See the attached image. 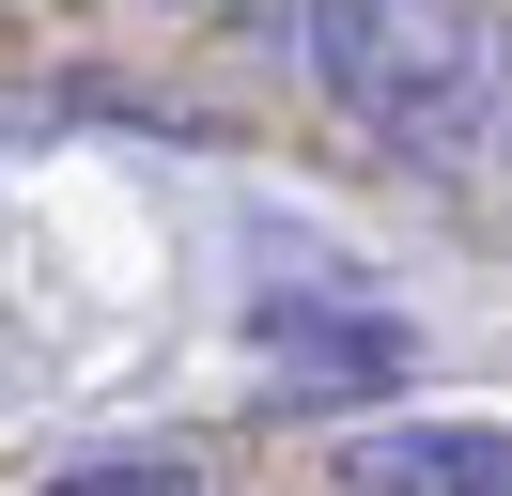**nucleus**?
<instances>
[{
  "label": "nucleus",
  "instance_id": "7ed1b4c3",
  "mask_svg": "<svg viewBox=\"0 0 512 496\" xmlns=\"http://www.w3.org/2000/svg\"><path fill=\"white\" fill-rule=\"evenodd\" d=\"M388 372H404V326H388V310H264V388L280 403H357V388H388Z\"/></svg>",
  "mask_w": 512,
  "mask_h": 496
},
{
  "label": "nucleus",
  "instance_id": "20e7f679",
  "mask_svg": "<svg viewBox=\"0 0 512 496\" xmlns=\"http://www.w3.org/2000/svg\"><path fill=\"white\" fill-rule=\"evenodd\" d=\"M32 496H202V465L187 450H78L63 481H32Z\"/></svg>",
  "mask_w": 512,
  "mask_h": 496
},
{
  "label": "nucleus",
  "instance_id": "f03ea898",
  "mask_svg": "<svg viewBox=\"0 0 512 496\" xmlns=\"http://www.w3.org/2000/svg\"><path fill=\"white\" fill-rule=\"evenodd\" d=\"M357 496H512V419H373L342 434Z\"/></svg>",
  "mask_w": 512,
  "mask_h": 496
},
{
  "label": "nucleus",
  "instance_id": "f257e3e1",
  "mask_svg": "<svg viewBox=\"0 0 512 496\" xmlns=\"http://www.w3.org/2000/svg\"><path fill=\"white\" fill-rule=\"evenodd\" d=\"M280 47L388 155H419V171H466L497 140V93H512L497 78V16H373V0H342V16H280Z\"/></svg>",
  "mask_w": 512,
  "mask_h": 496
}]
</instances>
